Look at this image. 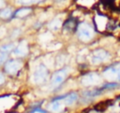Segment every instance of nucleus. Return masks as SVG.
<instances>
[{
  "instance_id": "nucleus-1",
  "label": "nucleus",
  "mask_w": 120,
  "mask_h": 113,
  "mask_svg": "<svg viewBox=\"0 0 120 113\" xmlns=\"http://www.w3.org/2000/svg\"><path fill=\"white\" fill-rule=\"evenodd\" d=\"M77 33H78V37L82 41H84V42L89 41L94 36V30L92 26L86 22H82L78 24Z\"/></svg>"
},
{
  "instance_id": "nucleus-2",
  "label": "nucleus",
  "mask_w": 120,
  "mask_h": 113,
  "mask_svg": "<svg viewBox=\"0 0 120 113\" xmlns=\"http://www.w3.org/2000/svg\"><path fill=\"white\" fill-rule=\"evenodd\" d=\"M48 77H49V70L47 66L44 64H39L36 67L32 78H33V81L36 84H41L47 80Z\"/></svg>"
},
{
  "instance_id": "nucleus-3",
  "label": "nucleus",
  "mask_w": 120,
  "mask_h": 113,
  "mask_svg": "<svg viewBox=\"0 0 120 113\" xmlns=\"http://www.w3.org/2000/svg\"><path fill=\"white\" fill-rule=\"evenodd\" d=\"M22 65L23 63L20 59H10L5 63L4 68L8 75H16L22 68Z\"/></svg>"
},
{
  "instance_id": "nucleus-4",
  "label": "nucleus",
  "mask_w": 120,
  "mask_h": 113,
  "mask_svg": "<svg viewBox=\"0 0 120 113\" xmlns=\"http://www.w3.org/2000/svg\"><path fill=\"white\" fill-rule=\"evenodd\" d=\"M68 73V69L67 67L61 68V69L57 70L56 72H54L53 75L52 76V78H51L52 87H58L59 85H61L64 82V80L66 79Z\"/></svg>"
},
{
  "instance_id": "nucleus-5",
  "label": "nucleus",
  "mask_w": 120,
  "mask_h": 113,
  "mask_svg": "<svg viewBox=\"0 0 120 113\" xmlns=\"http://www.w3.org/2000/svg\"><path fill=\"white\" fill-rule=\"evenodd\" d=\"M62 98H63V95H60L52 99L51 103L48 105V110L51 111L52 113H61L66 106L64 105Z\"/></svg>"
},
{
  "instance_id": "nucleus-6",
  "label": "nucleus",
  "mask_w": 120,
  "mask_h": 113,
  "mask_svg": "<svg viewBox=\"0 0 120 113\" xmlns=\"http://www.w3.org/2000/svg\"><path fill=\"white\" fill-rule=\"evenodd\" d=\"M109 57V54L106 50L104 49H96L92 52V55H91V62L94 64H98L104 61H106Z\"/></svg>"
},
{
  "instance_id": "nucleus-7",
  "label": "nucleus",
  "mask_w": 120,
  "mask_h": 113,
  "mask_svg": "<svg viewBox=\"0 0 120 113\" xmlns=\"http://www.w3.org/2000/svg\"><path fill=\"white\" fill-rule=\"evenodd\" d=\"M29 52V46L26 40L21 41L17 46H15V49H13L12 53L17 57H25Z\"/></svg>"
},
{
  "instance_id": "nucleus-8",
  "label": "nucleus",
  "mask_w": 120,
  "mask_h": 113,
  "mask_svg": "<svg viewBox=\"0 0 120 113\" xmlns=\"http://www.w3.org/2000/svg\"><path fill=\"white\" fill-rule=\"evenodd\" d=\"M104 75L112 79L120 80V65H112L104 70Z\"/></svg>"
},
{
  "instance_id": "nucleus-9",
  "label": "nucleus",
  "mask_w": 120,
  "mask_h": 113,
  "mask_svg": "<svg viewBox=\"0 0 120 113\" xmlns=\"http://www.w3.org/2000/svg\"><path fill=\"white\" fill-rule=\"evenodd\" d=\"M99 82V78L97 74L95 73H89L87 75H85L82 79V83L86 85V86H89V85H96Z\"/></svg>"
},
{
  "instance_id": "nucleus-10",
  "label": "nucleus",
  "mask_w": 120,
  "mask_h": 113,
  "mask_svg": "<svg viewBox=\"0 0 120 113\" xmlns=\"http://www.w3.org/2000/svg\"><path fill=\"white\" fill-rule=\"evenodd\" d=\"M62 100H63L65 106H71L78 100V94L76 92H70V93L63 94Z\"/></svg>"
},
{
  "instance_id": "nucleus-11",
  "label": "nucleus",
  "mask_w": 120,
  "mask_h": 113,
  "mask_svg": "<svg viewBox=\"0 0 120 113\" xmlns=\"http://www.w3.org/2000/svg\"><path fill=\"white\" fill-rule=\"evenodd\" d=\"M14 49H15V44L14 43H8V44H5V45L0 47V53L8 55L10 52H12Z\"/></svg>"
},
{
  "instance_id": "nucleus-12",
  "label": "nucleus",
  "mask_w": 120,
  "mask_h": 113,
  "mask_svg": "<svg viewBox=\"0 0 120 113\" xmlns=\"http://www.w3.org/2000/svg\"><path fill=\"white\" fill-rule=\"evenodd\" d=\"M77 27H78V25L76 23V21L73 20V19L68 20L66 21V23L64 24V29L67 30L68 32H73Z\"/></svg>"
},
{
  "instance_id": "nucleus-13",
  "label": "nucleus",
  "mask_w": 120,
  "mask_h": 113,
  "mask_svg": "<svg viewBox=\"0 0 120 113\" xmlns=\"http://www.w3.org/2000/svg\"><path fill=\"white\" fill-rule=\"evenodd\" d=\"M31 12V8L29 7H22L20 9H18L17 11H15L13 13V16H16V17H25L26 15H28L29 13Z\"/></svg>"
},
{
  "instance_id": "nucleus-14",
  "label": "nucleus",
  "mask_w": 120,
  "mask_h": 113,
  "mask_svg": "<svg viewBox=\"0 0 120 113\" xmlns=\"http://www.w3.org/2000/svg\"><path fill=\"white\" fill-rule=\"evenodd\" d=\"M12 14H13V12L10 7H5L0 10V18H2L4 20L10 18L12 16Z\"/></svg>"
},
{
  "instance_id": "nucleus-15",
  "label": "nucleus",
  "mask_w": 120,
  "mask_h": 113,
  "mask_svg": "<svg viewBox=\"0 0 120 113\" xmlns=\"http://www.w3.org/2000/svg\"><path fill=\"white\" fill-rule=\"evenodd\" d=\"M111 104H112V100H106V101H104V102H101V103L98 104V105L95 106V109L98 110V111H103V110H105Z\"/></svg>"
},
{
  "instance_id": "nucleus-16",
  "label": "nucleus",
  "mask_w": 120,
  "mask_h": 113,
  "mask_svg": "<svg viewBox=\"0 0 120 113\" xmlns=\"http://www.w3.org/2000/svg\"><path fill=\"white\" fill-rule=\"evenodd\" d=\"M7 60H8V56H7V55H5V54L0 53V64H4V63H6V62H7Z\"/></svg>"
},
{
  "instance_id": "nucleus-17",
  "label": "nucleus",
  "mask_w": 120,
  "mask_h": 113,
  "mask_svg": "<svg viewBox=\"0 0 120 113\" xmlns=\"http://www.w3.org/2000/svg\"><path fill=\"white\" fill-rule=\"evenodd\" d=\"M4 82H5V77H4L3 73H2V72H0V85L4 84Z\"/></svg>"
},
{
  "instance_id": "nucleus-18",
  "label": "nucleus",
  "mask_w": 120,
  "mask_h": 113,
  "mask_svg": "<svg viewBox=\"0 0 120 113\" xmlns=\"http://www.w3.org/2000/svg\"><path fill=\"white\" fill-rule=\"evenodd\" d=\"M1 6H2V2H0V7H1Z\"/></svg>"
}]
</instances>
